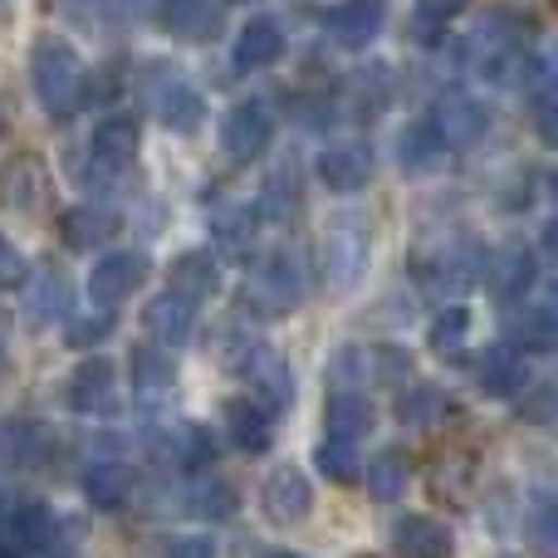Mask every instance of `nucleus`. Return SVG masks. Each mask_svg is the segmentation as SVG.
Wrapping results in <instances>:
<instances>
[{
	"mask_svg": "<svg viewBox=\"0 0 558 558\" xmlns=\"http://www.w3.org/2000/svg\"><path fill=\"white\" fill-rule=\"evenodd\" d=\"M426 123L436 128V137H441L446 147H471L475 137H485L490 113H485V104H475V98H465V94H446Z\"/></svg>",
	"mask_w": 558,
	"mask_h": 558,
	"instance_id": "nucleus-10",
	"label": "nucleus"
},
{
	"mask_svg": "<svg viewBox=\"0 0 558 558\" xmlns=\"http://www.w3.org/2000/svg\"><path fill=\"white\" fill-rule=\"evenodd\" d=\"M299 211H304V192H299L294 172H275L270 182H265L260 216H270V221H294Z\"/></svg>",
	"mask_w": 558,
	"mask_h": 558,
	"instance_id": "nucleus-35",
	"label": "nucleus"
},
{
	"mask_svg": "<svg viewBox=\"0 0 558 558\" xmlns=\"http://www.w3.org/2000/svg\"><path fill=\"white\" fill-rule=\"evenodd\" d=\"M211 226H216V235H221L226 245H245L255 235V226H260V211H255V206L231 202V206H221V211L211 216Z\"/></svg>",
	"mask_w": 558,
	"mask_h": 558,
	"instance_id": "nucleus-40",
	"label": "nucleus"
},
{
	"mask_svg": "<svg viewBox=\"0 0 558 558\" xmlns=\"http://www.w3.org/2000/svg\"><path fill=\"white\" fill-rule=\"evenodd\" d=\"M118 211H104V206H74V211L59 216V235L74 251H94V245H108L118 235Z\"/></svg>",
	"mask_w": 558,
	"mask_h": 558,
	"instance_id": "nucleus-19",
	"label": "nucleus"
},
{
	"mask_svg": "<svg viewBox=\"0 0 558 558\" xmlns=\"http://www.w3.org/2000/svg\"><path fill=\"white\" fill-rule=\"evenodd\" d=\"M270 558H304V554H270Z\"/></svg>",
	"mask_w": 558,
	"mask_h": 558,
	"instance_id": "nucleus-47",
	"label": "nucleus"
},
{
	"mask_svg": "<svg viewBox=\"0 0 558 558\" xmlns=\"http://www.w3.org/2000/svg\"><path fill=\"white\" fill-rule=\"evenodd\" d=\"M530 539L539 554H554V500H539V510L530 520Z\"/></svg>",
	"mask_w": 558,
	"mask_h": 558,
	"instance_id": "nucleus-44",
	"label": "nucleus"
},
{
	"mask_svg": "<svg viewBox=\"0 0 558 558\" xmlns=\"http://www.w3.org/2000/svg\"><path fill=\"white\" fill-rule=\"evenodd\" d=\"M441 153H446V143H441V137H436V128L426 123V118H422V123H412V128H407V133H402V147H397V157H402V167H412V172H416V167H432Z\"/></svg>",
	"mask_w": 558,
	"mask_h": 558,
	"instance_id": "nucleus-36",
	"label": "nucleus"
},
{
	"mask_svg": "<svg viewBox=\"0 0 558 558\" xmlns=\"http://www.w3.org/2000/svg\"><path fill=\"white\" fill-rule=\"evenodd\" d=\"M465 333H471V308L465 304H451L432 318V348L436 353H456V348L465 343Z\"/></svg>",
	"mask_w": 558,
	"mask_h": 558,
	"instance_id": "nucleus-39",
	"label": "nucleus"
},
{
	"mask_svg": "<svg viewBox=\"0 0 558 558\" xmlns=\"http://www.w3.org/2000/svg\"><path fill=\"white\" fill-rule=\"evenodd\" d=\"M133 157H137V123L128 113H113L94 128L84 157L74 162V177L78 186H113L133 167Z\"/></svg>",
	"mask_w": 558,
	"mask_h": 558,
	"instance_id": "nucleus-2",
	"label": "nucleus"
},
{
	"mask_svg": "<svg viewBox=\"0 0 558 558\" xmlns=\"http://www.w3.org/2000/svg\"><path fill=\"white\" fill-rule=\"evenodd\" d=\"M279 54H284V29H279V20H270V15L251 20V25L241 29V39H235V69H265V64H275Z\"/></svg>",
	"mask_w": 558,
	"mask_h": 558,
	"instance_id": "nucleus-23",
	"label": "nucleus"
},
{
	"mask_svg": "<svg viewBox=\"0 0 558 558\" xmlns=\"http://www.w3.org/2000/svg\"><path fill=\"white\" fill-rule=\"evenodd\" d=\"M373 402L367 397H357V392H338V397H328V412H324V426H328V436H338V441H357V436H367L373 432Z\"/></svg>",
	"mask_w": 558,
	"mask_h": 558,
	"instance_id": "nucleus-28",
	"label": "nucleus"
},
{
	"mask_svg": "<svg viewBox=\"0 0 558 558\" xmlns=\"http://www.w3.org/2000/svg\"><path fill=\"white\" fill-rule=\"evenodd\" d=\"M108 328H113V318L98 314V318H74V328H69V343L74 348H94L108 338Z\"/></svg>",
	"mask_w": 558,
	"mask_h": 558,
	"instance_id": "nucleus-43",
	"label": "nucleus"
},
{
	"mask_svg": "<svg viewBox=\"0 0 558 558\" xmlns=\"http://www.w3.org/2000/svg\"><path fill=\"white\" fill-rule=\"evenodd\" d=\"M0 206L20 216H45L49 211V167L35 153H20L0 167Z\"/></svg>",
	"mask_w": 558,
	"mask_h": 558,
	"instance_id": "nucleus-5",
	"label": "nucleus"
},
{
	"mask_svg": "<svg viewBox=\"0 0 558 558\" xmlns=\"http://www.w3.org/2000/svg\"><path fill=\"white\" fill-rule=\"evenodd\" d=\"M475 383H481L485 397H520L530 387V367H524L520 348H510V343L485 348L481 363H475Z\"/></svg>",
	"mask_w": 558,
	"mask_h": 558,
	"instance_id": "nucleus-15",
	"label": "nucleus"
},
{
	"mask_svg": "<svg viewBox=\"0 0 558 558\" xmlns=\"http://www.w3.org/2000/svg\"><path fill=\"white\" fill-rule=\"evenodd\" d=\"M416 275L432 289L461 294V289H471L475 279L485 275V251L481 245H451V251H441V255H426V260L416 265Z\"/></svg>",
	"mask_w": 558,
	"mask_h": 558,
	"instance_id": "nucleus-8",
	"label": "nucleus"
},
{
	"mask_svg": "<svg viewBox=\"0 0 558 558\" xmlns=\"http://www.w3.org/2000/svg\"><path fill=\"white\" fill-rule=\"evenodd\" d=\"M216 284H221V265H216L211 251H186L182 260L172 265V275H167V289L186 294L192 304H202L206 294H216Z\"/></svg>",
	"mask_w": 558,
	"mask_h": 558,
	"instance_id": "nucleus-24",
	"label": "nucleus"
},
{
	"mask_svg": "<svg viewBox=\"0 0 558 558\" xmlns=\"http://www.w3.org/2000/svg\"><path fill=\"white\" fill-rule=\"evenodd\" d=\"M147 275H153V260L143 251H113L88 270V294H94L98 308H113L128 294H137L147 284Z\"/></svg>",
	"mask_w": 558,
	"mask_h": 558,
	"instance_id": "nucleus-6",
	"label": "nucleus"
},
{
	"mask_svg": "<svg viewBox=\"0 0 558 558\" xmlns=\"http://www.w3.org/2000/svg\"><path fill=\"white\" fill-rule=\"evenodd\" d=\"M186 505L196 520H226V514H235V490L226 481H196Z\"/></svg>",
	"mask_w": 558,
	"mask_h": 558,
	"instance_id": "nucleus-38",
	"label": "nucleus"
},
{
	"mask_svg": "<svg viewBox=\"0 0 558 558\" xmlns=\"http://www.w3.org/2000/svg\"><path fill=\"white\" fill-rule=\"evenodd\" d=\"M314 461H318V471H324L333 485H353V481H357V471H363V461H357L353 441H338V436H328V441L318 446Z\"/></svg>",
	"mask_w": 558,
	"mask_h": 558,
	"instance_id": "nucleus-37",
	"label": "nucleus"
},
{
	"mask_svg": "<svg viewBox=\"0 0 558 558\" xmlns=\"http://www.w3.org/2000/svg\"><path fill=\"white\" fill-rule=\"evenodd\" d=\"M226 436L241 446L245 456H260L270 451V436H275V416L265 412V402H251V397H231L226 402Z\"/></svg>",
	"mask_w": 558,
	"mask_h": 558,
	"instance_id": "nucleus-17",
	"label": "nucleus"
},
{
	"mask_svg": "<svg viewBox=\"0 0 558 558\" xmlns=\"http://www.w3.org/2000/svg\"><path fill=\"white\" fill-rule=\"evenodd\" d=\"M202 113H206V104L192 84H167L162 98H157V118H162L172 133H196V128H202Z\"/></svg>",
	"mask_w": 558,
	"mask_h": 558,
	"instance_id": "nucleus-31",
	"label": "nucleus"
},
{
	"mask_svg": "<svg viewBox=\"0 0 558 558\" xmlns=\"http://www.w3.org/2000/svg\"><path fill=\"white\" fill-rule=\"evenodd\" d=\"M84 495L94 510H123V505L133 500V475L118 461H94L84 471Z\"/></svg>",
	"mask_w": 558,
	"mask_h": 558,
	"instance_id": "nucleus-25",
	"label": "nucleus"
},
{
	"mask_svg": "<svg viewBox=\"0 0 558 558\" xmlns=\"http://www.w3.org/2000/svg\"><path fill=\"white\" fill-rule=\"evenodd\" d=\"M128 367H133V387L137 392H167L177 383V367H172V353L162 343H137L128 353Z\"/></svg>",
	"mask_w": 558,
	"mask_h": 558,
	"instance_id": "nucleus-30",
	"label": "nucleus"
},
{
	"mask_svg": "<svg viewBox=\"0 0 558 558\" xmlns=\"http://www.w3.org/2000/svg\"><path fill=\"white\" fill-rule=\"evenodd\" d=\"M270 137H275V118L260 98H245V104H235L231 113L221 118V153L231 157V162H255V157H265Z\"/></svg>",
	"mask_w": 558,
	"mask_h": 558,
	"instance_id": "nucleus-4",
	"label": "nucleus"
},
{
	"mask_svg": "<svg viewBox=\"0 0 558 558\" xmlns=\"http://www.w3.org/2000/svg\"><path fill=\"white\" fill-rule=\"evenodd\" d=\"M25 284H29L25 251H20L10 235H0V294H10V289H25Z\"/></svg>",
	"mask_w": 558,
	"mask_h": 558,
	"instance_id": "nucleus-41",
	"label": "nucleus"
},
{
	"mask_svg": "<svg viewBox=\"0 0 558 558\" xmlns=\"http://www.w3.org/2000/svg\"><path fill=\"white\" fill-rule=\"evenodd\" d=\"M29 84H35V98L49 118H69L84 108L88 98V78H84V64H78L74 45L59 35H45L29 54Z\"/></svg>",
	"mask_w": 558,
	"mask_h": 558,
	"instance_id": "nucleus-1",
	"label": "nucleus"
},
{
	"mask_svg": "<svg viewBox=\"0 0 558 558\" xmlns=\"http://www.w3.org/2000/svg\"><path fill=\"white\" fill-rule=\"evenodd\" d=\"M0 514H5V495H0Z\"/></svg>",
	"mask_w": 558,
	"mask_h": 558,
	"instance_id": "nucleus-49",
	"label": "nucleus"
},
{
	"mask_svg": "<svg viewBox=\"0 0 558 558\" xmlns=\"http://www.w3.org/2000/svg\"><path fill=\"white\" fill-rule=\"evenodd\" d=\"M314 172H318V182H324L328 192L353 196V192H363V186L373 182V153H367V147H357V143L328 147V153H318Z\"/></svg>",
	"mask_w": 558,
	"mask_h": 558,
	"instance_id": "nucleus-12",
	"label": "nucleus"
},
{
	"mask_svg": "<svg viewBox=\"0 0 558 558\" xmlns=\"http://www.w3.org/2000/svg\"><path fill=\"white\" fill-rule=\"evenodd\" d=\"M118 402V373L113 363L94 357V363H78L69 377V412L78 416H108Z\"/></svg>",
	"mask_w": 558,
	"mask_h": 558,
	"instance_id": "nucleus-9",
	"label": "nucleus"
},
{
	"mask_svg": "<svg viewBox=\"0 0 558 558\" xmlns=\"http://www.w3.org/2000/svg\"><path fill=\"white\" fill-rule=\"evenodd\" d=\"M0 383H5V363H0Z\"/></svg>",
	"mask_w": 558,
	"mask_h": 558,
	"instance_id": "nucleus-48",
	"label": "nucleus"
},
{
	"mask_svg": "<svg viewBox=\"0 0 558 558\" xmlns=\"http://www.w3.org/2000/svg\"><path fill=\"white\" fill-rule=\"evenodd\" d=\"M260 505L275 524H299L314 510V490H308V475L294 471V465H279V471L265 475L260 485Z\"/></svg>",
	"mask_w": 558,
	"mask_h": 558,
	"instance_id": "nucleus-7",
	"label": "nucleus"
},
{
	"mask_svg": "<svg viewBox=\"0 0 558 558\" xmlns=\"http://www.w3.org/2000/svg\"><path fill=\"white\" fill-rule=\"evenodd\" d=\"M383 20H387L383 0H338V5L328 10V35L343 49H367L383 35Z\"/></svg>",
	"mask_w": 558,
	"mask_h": 558,
	"instance_id": "nucleus-11",
	"label": "nucleus"
},
{
	"mask_svg": "<svg viewBox=\"0 0 558 558\" xmlns=\"http://www.w3.org/2000/svg\"><path fill=\"white\" fill-rule=\"evenodd\" d=\"M397 416H402V426H441L456 416V397H446L432 383H416L397 397Z\"/></svg>",
	"mask_w": 558,
	"mask_h": 558,
	"instance_id": "nucleus-26",
	"label": "nucleus"
},
{
	"mask_svg": "<svg viewBox=\"0 0 558 558\" xmlns=\"http://www.w3.org/2000/svg\"><path fill=\"white\" fill-rule=\"evenodd\" d=\"M0 128H5V108H0Z\"/></svg>",
	"mask_w": 558,
	"mask_h": 558,
	"instance_id": "nucleus-50",
	"label": "nucleus"
},
{
	"mask_svg": "<svg viewBox=\"0 0 558 558\" xmlns=\"http://www.w3.org/2000/svg\"><path fill=\"white\" fill-rule=\"evenodd\" d=\"M407 475H412V471H407V456L397 451V446H387V451H377L373 461L357 471V481L367 485V495H373V500L387 505V500H397V495L407 490Z\"/></svg>",
	"mask_w": 558,
	"mask_h": 558,
	"instance_id": "nucleus-29",
	"label": "nucleus"
},
{
	"mask_svg": "<svg viewBox=\"0 0 558 558\" xmlns=\"http://www.w3.org/2000/svg\"><path fill=\"white\" fill-rule=\"evenodd\" d=\"M520 416H524V422H534V426H549V416H554V387H539V392L524 397Z\"/></svg>",
	"mask_w": 558,
	"mask_h": 558,
	"instance_id": "nucleus-45",
	"label": "nucleus"
},
{
	"mask_svg": "<svg viewBox=\"0 0 558 558\" xmlns=\"http://www.w3.org/2000/svg\"><path fill=\"white\" fill-rule=\"evenodd\" d=\"M510 333H514V343H510V348H530V353H549V348H554V333H558V324H554V308H549V304H524V314L510 324Z\"/></svg>",
	"mask_w": 558,
	"mask_h": 558,
	"instance_id": "nucleus-32",
	"label": "nucleus"
},
{
	"mask_svg": "<svg viewBox=\"0 0 558 558\" xmlns=\"http://www.w3.org/2000/svg\"><path fill=\"white\" fill-rule=\"evenodd\" d=\"M167 558H216V544L202 539V534H186V539H172Z\"/></svg>",
	"mask_w": 558,
	"mask_h": 558,
	"instance_id": "nucleus-46",
	"label": "nucleus"
},
{
	"mask_svg": "<svg viewBox=\"0 0 558 558\" xmlns=\"http://www.w3.org/2000/svg\"><path fill=\"white\" fill-rule=\"evenodd\" d=\"M245 377H255V387L265 392V402H270V407H289V402H294V377H289V367L279 363V357L260 353L251 367H245Z\"/></svg>",
	"mask_w": 558,
	"mask_h": 558,
	"instance_id": "nucleus-34",
	"label": "nucleus"
},
{
	"mask_svg": "<svg viewBox=\"0 0 558 558\" xmlns=\"http://www.w3.org/2000/svg\"><path fill=\"white\" fill-rule=\"evenodd\" d=\"M461 10H465V0H416L412 5V35L422 39V45H436Z\"/></svg>",
	"mask_w": 558,
	"mask_h": 558,
	"instance_id": "nucleus-33",
	"label": "nucleus"
},
{
	"mask_svg": "<svg viewBox=\"0 0 558 558\" xmlns=\"http://www.w3.org/2000/svg\"><path fill=\"white\" fill-rule=\"evenodd\" d=\"M147 446H153L157 461L167 465H206L216 456L211 436L202 432V426H172V432H153L147 436Z\"/></svg>",
	"mask_w": 558,
	"mask_h": 558,
	"instance_id": "nucleus-20",
	"label": "nucleus"
},
{
	"mask_svg": "<svg viewBox=\"0 0 558 558\" xmlns=\"http://www.w3.org/2000/svg\"><path fill=\"white\" fill-rule=\"evenodd\" d=\"M143 328L153 333V343H186V338L196 333V304L186 294H177V289H167V294H157L153 304L143 308Z\"/></svg>",
	"mask_w": 558,
	"mask_h": 558,
	"instance_id": "nucleus-13",
	"label": "nucleus"
},
{
	"mask_svg": "<svg viewBox=\"0 0 558 558\" xmlns=\"http://www.w3.org/2000/svg\"><path fill=\"white\" fill-rule=\"evenodd\" d=\"M485 270H490L495 279V289L500 294H510V299H520L524 289L534 284V255H530V245H505V251H495V255H485Z\"/></svg>",
	"mask_w": 558,
	"mask_h": 558,
	"instance_id": "nucleus-27",
	"label": "nucleus"
},
{
	"mask_svg": "<svg viewBox=\"0 0 558 558\" xmlns=\"http://www.w3.org/2000/svg\"><path fill=\"white\" fill-rule=\"evenodd\" d=\"M367 363H377L383 367V383H402L407 373H412V353H402V348H373V353H367Z\"/></svg>",
	"mask_w": 558,
	"mask_h": 558,
	"instance_id": "nucleus-42",
	"label": "nucleus"
},
{
	"mask_svg": "<svg viewBox=\"0 0 558 558\" xmlns=\"http://www.w3.org/2000/svg\"><path fill=\"white\" fill-rule=\"evenodd\" d=\"M69 304H74V279H69L64 265H45L29 284V318L54 324V318L69 314Z\"/></svg>",
	"mask_w": 558,
	"mask_h": 558,
	"instance_id": "nucleus-21",
	"label": "nucleus"
},
{
	"mask_svg": "<svg viewBox=\"0 0 558 558\" xmlns=\"http://www.w3.org/2000/svg\"><path fill=\"white\" fill-rule=\"evenodd\" d=\"M392 544L402 558H451L456 549L451 530L441 520H432V514H402L392 524Z\"/></svg>",
	"mask_w": 558,
	"mask_h": 558,
	"instance_id": "nucleus-16",
	"label": "nucleus"
},
{
	"mask_svg": "<svg viewBox=\"0 0 558 558\" xmlns=\"http://www.w3.org/2000/svg\"><path fill=\"white\" fill-rule=\"evenodd\" d=\"M54 436L39 422H0V465L5 471H35L49 461Z\"/></svg>",
	"mask_w": 558,
	"mask_h": 558,
	"instance_id": "nucleus-14",
	"label": "nucleus"
},
{
	"mask_svg": "<svg viewBox=\"0 0 558 558\" xmlns=\"http://www.w3.org/2000/svg\"><path fill=\"white\" fill-rule=\"evenodd\" d=\"M304 260L289 251H275L265 255V265L251 275V284H245V294H251V304L260 308V314H289V308L304 299Z\"/></svg>",
	"mask_w": 558,
	"mask_h": 558,
	"instance_id": "nucleus-3",
	"label": "nucleus"
},
{
	"mask_svg": "<svg viewBox=\"0 0 558 558\" xmlns=\"http://www.w3.org/2000/svg\"><path fill=\"white\" fill-rule=\"evenodd\" d=\"M324 265H328V279H333L338 289L357 284V275H363V265H367V235L353 231V226L333 231L324 245Z\"/></svg>",
	"mask_w": 558,
	"mask_h": 558,
	"instance_id": "nucleus-22",
	"label": "nucleus"
},
{
	"mask_svg": "<svg viewBox=\"0 0 558 558\" xmlns=\"http://www.w3.org/2000/svg\"><path fill=\"white\" fill-rule=\"evenodd\" d=\"M162 29L172 39H192V45H202V39H211L216 29H221V5L216 0H162Z\"/></svg>",
	"mask_w": 558,
	"mask_h": 558,
	"instance_id": "nucleus-18",
	"label": "nucleus"
}]
</instances>
